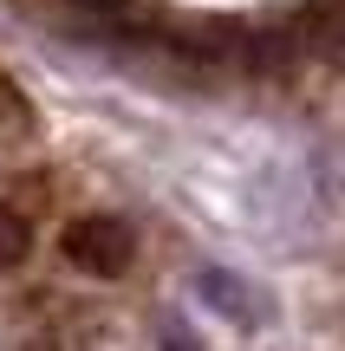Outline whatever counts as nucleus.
<instances>
[{
    "label": "nucleus",
    "instance_id": "nucleus-4",
    "mask_svg": "<svg viewBox=\"0 0 345 351\" xmlns=\"http://www.w3.org/2000/svg\"><path fill=\"white\" fill-rule=\"evenodd\" d=\"M156 339H163V351H209L189 326H182V319H163V326H156Z\"/></svg>",
    "mask_w": 345,
    "mask_h": 351
},
{
    "label": "nucleus",
    "instance_id": "nucleus-5",
    "mask_svg": "<svg viewBox=\"0 0 345 351\" xmlns=\"http://www.w3.org/2000/svg\"><path fill=\"white\" fill-rule=\"evenodd\" d=\"M78 7H117V0H78Z\"/></svg>",
    "mask_w": 345,
    "mask_h": 351
},
{
    "label": "nucleus",
    "instance_id": "nucleus-1",
    "mask_svg": "<svg viewBox=\"0 0 345 351\" xmlns=\"http://www.w3.org/2000/svg\"><path fill=\"white\" fill-rule=\"evenodd\" d=\"M59 247H65L72 267H85V274H98V280L130 274V261H137V234H130V221H117V215H78L59 234Z\"/></svg>",
    "mask_w": 345,
    "mask_h": 351
},
{
    "label": "nucleus",
    "instance_id": "nucleus-3",
    "mask_svg": "<svg viewBox=\"0 0 345 351\" xmlns=\"http://www.w3.org/2000/svg\"><path fill=\"white\" fill-rule=\"evenodd\" d=\"M26 247H33V228H26V215H13L7 202H0V274H7V267H20Z\"/></svg>",
    "mask_w": 345,
    "mask_h": 351
},
{
    "label": "nucleus",
    "instance_id": "nucleus-2",
    "mask_svg": "<svg viewBox=\"0 0 345 351\" xmlns=\"http://www.w3.org/2000/svg\"><path fill=\"white\" fill-rule=\"evenodd\" d=\"M195 300L215 306V313L235 319V326H261V319H267V293L248 287V280H235L228 267H202V274H195Z\"/></svg>",
    "mask_w": 345,
    "mask_h": 351
}]
</instances>
